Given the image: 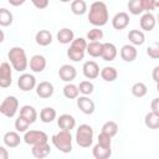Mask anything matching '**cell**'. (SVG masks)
I'll list each match as a JSON object with an SVG mask.
<instances>
[{"label":"cell","mask_w":159,"mask_h":159,"mask_svg":"<svg viewBox=\"0 0 159 159\" xmlns=\"http://www.w3.org/2000/svg\"><path fill=\"white\" fill-rule=\"evenodd\" d=\"M57 40L58 42L63 43V45H67V43H72V41L75 40V34L71 29L68 27H65V29H61L58 32H57Z\"/></svg>","instance_id":"21"},{"label":"cell","mask_w":159,"mask_h":159,"mask_svg":"<svg viewBox=\"0 0 159 159\" xmlns=\"http://www.w3.org/2000/svg\"><path fill=\"white\" fill-rule=\"evenodd\" d=\"M118 51L114 43L112 42H104L103 43V52H102V58L104 61H113L117 56Z\"/></svg>","instance_id":"19"},{"label":"cell","mask_w":159,"mask_h":159,"mask_svg":"<svg viewBox=\"0 0 159 159\" xmlns=\"http://www.w3.org/2000/svg\"><path fill=\"white\" fill-rule=\"evenodd\" d=\"M24 2H25L24 0H17V1H15V0H9V4H11V5H14V6H19V5L24 4Z\"/></svg>","instance_id":"48"},{"label":"cell","mask_w":159,"mask_h":159,"mask_svg":"<svg viewBox=\"0 0 159 159\" xmlns=\"http://www.w3.org/2000/svg\"><path fill=\"white\" fill-rule=\"evenodd\" d=\"M147 92H148V88L143 82H137V83H134L132 86V94L134 97H137V98L144 97L147 94Z\"/></svg>","instance_id":"33"},{"label":"cell","mask_w":159,"mask_h":159,"mask_svg":"<svg viewBox=\"0 0 159 159\" xmlns=\"http://www.w3.org/2000/svg\"><path fill=\"white\" fill-rule=\"evenodd\" d=\"M76 142L82 148H88L93 142V128L88 124H81L76 130Z\"/></svg>","instance_id":"4"},{"label":"cell","mask_w":159,"mask_h":159,"mask_svg":"<svg viewBox=\"0 0 159 159\" xmlns=\"http://www.w3.org/2000/svg\"><path fill=\"white\" fill-rule=\"evenodd\" d=\"M71 10L75 15H83L87 11V4L83 0H75L71 2Z\"/></svg>","instance_id":"32"},{"label":"cell","mask_w":159,"mask_h":159,"mask_svg":"<svg viewBox=\"0 0 159 159\" xmlns=\"http://www.w3.org/2000/svg\"><path fill=\"white\" fill-rule=\"evenodd\" d=\"M142 6H143V10L149 12V10L155 9V0H142Z\"/></svg>","instance_id":"43"},{"label":"cell","mask_w":159,"mask_h":159,"mask_svg":"<svg viewBox=\"0 0 159 159\" xmlns=\"http://www.w3.org/2000/svg\"><path fill=\"white\" fill-rule=\"evenodd\" d=\"M51 152V148L48 145V143H42V144H37V145H34L32 149H31V153L32 155L36 158V159H43L46 158Z\"/></svg>","instance_id":"18"},{"label":"cell","mask_w":159,"mask_h":159,"mask_svg":"<svg viewBox=\"0 0 159 159\" xmlns=\"http://www.w3.org/2000/svg\"><path fill=\"white\" fill-rule=\"evenodd\" d=\"M67 56L70 57V60H72V61H75V62H78V61H82V60L84 58V52L70 47V48L67 50Z\"/></svg>","instance_id":"38"},{"label":"cell","mask_w":159,"mask_h":159,"mask_svg":"<svg viewBox=\"0 0 159 159\" xmlns=\"http://www.w3.org/2000/svg\"><path fill=\"white\" fill-rule=\"evenodd\" d=\"M17 86L21 91L24 92H27V91H31L36 87V78L34 75H30V73H22L19 78H17Z\"/></svg>","instance_id":"7"},{"label":"cell","mask_w":159,"mask_h":159,"mask_svg":"<svg viewBox=\"0 0 159 159\" xmlns=\"http://www.w3.org/2000/svg\"><path fill=\"white\" fill-rule=\"evenodd\" d=\"M92 154L96 159H109V157L112 155V149L102 147L97 143L92 149Z\"/></svg>","instance_id":"23"},{"label":"cell","mask_w":159,"mask_h":159,"mask_svg":"<svg viewBox=\"0 0 159 159\" xmlns=\"http://www.w3.org/2000/svg\"><path fill=\"white\" fill-rule=\"evenodd\" d=\"M17 109H19V101L15 96H7L0 104V112L9 118L14 117Z\"/></svg>","instance_id":"5"},{"label":"cell","mask_w":159,"mask_h":159,"mask_svg":"<svg viewBox=\"0 0 159 159\" xmlns=\"http://www.w3.org/2000/svg\"><path fill=\"white\" fill-rule=\"evenodd\" d=\"M78 89H80V92H81L82 94L88 96V94H91V93L94 91V86H93V83L89 82V81H82V82L80 83V86H78Z\"/></svg>","instance_id":"39"},{"label":"cell","mask_w":159,"mask_h":159,"mask_svg":"<svg viewBox=\"0 0 159 159\" xmlns=\"http://www.w3.org/2000/svg\"><path fill=\"white\" fill-rule=\"evenodd\" d=\"M101 77H102L104 81H107V82H113V81L117 80L118 72H117V70H116L114 67L107 66V67H103V68L101 70Z\"/></svg>","instance_id":"26"},{"label":"cell","mask_w":159,"mask_h":159,"mask_svg":"<svg viewBox=\"0 0 159 159\" xmlns=\"http://www.w3.org/2000/svg\"><path fill=\"white\" fill-rule=\"evenodd\" d=\"M128 9H129V12L133 15H139L144 11L142 6V0H130L128 2Z\"/></svg>","instance_id":"35"},{"label":"cell","mask_w":159,"mask_h":159,"mask_svg":"<svg viewBox=\"0 0 159 159\" xmlns=\"http://www.w3.org/2000/svg\"><path fill=\"white\" fill-rule=\"evenodd\" d=\"M57 113H56V109H53L52 107H45L43 109H41L40 112V119L43 122V123H51L55 118H56Z\"/></svg>","instance_id":"28"},{"label":"cell","mask_w":159,"mask_h":159,"mask_svg":"<svg viewBox=\"0 0 159 159\" xmlns=\"http://www.w3.org/2000/svg\"><path fill=\"white\" fill-rule=\"evenodd\" d=\"M36 43L40 46H48L52 42V35L48 30H40L35 36Z\"/></svg>","instance_id":"25"},{"label":"cell","mask_w":159,"mask_h":159,"mask_svg":"<svg viewBox=\"0 0 159 159\" xmlns=\"http://www.w3.org/2000/svg\"><path fill=\"white\" fill-rule=\"evenodd\" d=\"M20 117L27 119L30 123H34L36 119H37V112L36 109L32 107V106H22L21 109H20Z\"/></svg>","instance_id":"22"},{"label":"cell","mask_w":159,"mask_h":159,"mask_svg":"<svg viewBox=\"0 0 159 159\" xmlns=\"http://www.w3.org/2000/svg\"><path fill=\"white\" fill-rule=\"evenodd\" d=\"M102 37H103V31L98 27H94L87 32V40H89L91 42H99Z\"/></svg>","instance_id":"36"},{"label":"cell","mask_w":159,"mask_h":159,"mask_svg":"<svg viewBox=\"0 0 159 159\" xmlns=\"http://www.w3.org/2000/svg\"><path fill=\"white\" fill-rule=\"evenodd\" d=\"M138 51L133 45H124L120 48V57L125 62H133L137 58Z\"/></svg>","instance_id":"16"},{"label":"cell","mask_w":159,"mask_h":159,"mask_svg":"<svg viewBox=\"0 0 159 159\" xmlns=\"http://www.w3.org/2000/svg\"><path fill=\"white\" fill-rule=\"evenodd\" d=\"M87 45H88V43H87L86 39H83V37H77V39H75V40L72 41V43H71L70 47L76 48V50L82 51V52H86V50H87Z\"/></svg>","instance_id":"37"},{"label":"cell","mask_w":159,"mask_h":159,"mask_svg":"<svg viewBox=\"0 0 159 159\" xmlns=\"http://www.w3.org/2000/svg\"><path fill=\"white\" fill-rule=\"evenodd\" d=\"M32 4L37 7V9H40V10H42V9H46L47 6H48V0H32Z\"/></svg>","instance_id":"44"},{"label":"cell","mask_w":159,"mask_h":159,"mask_svg":"<svg viewBox=\"0 0 159 159\" xmlns=\"http://www.w3.org/2000/svg\"><path fill=\"white\" fill-rule=\"evenodd\" d=\"M152 77H153V80H154L157 83H159V66L154 67V70H153V72H152Z\"/></svg>","instance_id":"46"},{"label":"cell","mask_w":159,"mask_h":159,"mask_svg":"<svg viewBox=\"0 0 159 159\" xmlns=\"http://www.w3.org/2000/svg\"><path fill=\"white\" fill-rule=\"evenodd\" d=\"M12 24V14L7 9H0V25L9 26Z\"/></svg>","instance_id":"34"},{"label":"cell","mask_w":159,"mask_h":159,"mask_svg":"<svg viewBox=\"0 0 159 159\" xmlns=\"http://www.w3.org/2000/svg\"><path fill=\"white\" fill-rule=\"evenodd\" d=\"M47 140H48V137L42 130H29L24 135V142L29 145H32V147L37 145V144L47 143Z\"/></svg>","instance_id":"6"},{"label":"cell","mask_w":159,"mask_h":159,"mask_svg":"<svg viewBox=\"0 0 159 159\" xmlns=\"http://www.w3.org/2000/svg\"><path fill=\"white\" fill-rule=\"evenodd\" d=\"M30 68L34 72H42L46 68V58L42 55H34L30 58Z\"/></svg>","instance_id":"17"},{"label":"cell","mask_w":159,"mask_h":159,"mask_svg":"<svg viewBox=\"0 0 159 159\" xmlns=\"http://www.w3.org/2000/svg\"><path fill=\"white\" fill-rule=\"evenodd\" d=\"M128 40L133 46H140L145 41V36L140 30H130L128 34Z\"/></svg>","instance_id":"24"},{"label":"cell","mask_w":159,"mask_h":159,"mask_svg":"<svg viewBox=\"0 0 159 159\" xmlns=\"http://www.w3.org/2000/svg\"><path fill=\"white\" fill-rule=\"evenodd\" d=\"M82 72L86 78L88 80H94L99 76V67L98 65L94 62V61H87L83 63V67H82Z\"/></svg>","instance_id":"9"},{"label":"cell","mask_w":159,"mask_h":159,"mask_svg":"<svg viewBox=\"0 0 159 159\" xmlns=\"http://www.w3.org/2000/svg\"><path fill=\"white\" fill-rule=\"evenodd\" d=\"M144 123L149 129H159V116L154 112H149L144 118Z\"/></svg>","instance_id":"30"},{"label":"cell","mask_w":159,"mask_h":159,"mask_svg":"<svg viewBox=\"0 0 159 159\" xmlns=\"http://www.w3.org/2000/svg\"><path fill=\"white\" fill-rule=\"evenodd\" d=\"M129 25V15L124 11L117 12L112 19V26L116 30H124Z\"/></svg>","instance_id":"11"},{"label":"cell","mask_w":159,"mask_h":159,"mask_svg":"<svg viewBox=\"0 0 159 159\" xmlns=\"http://www.w3.org/2000/svg\"><path fill=\"white\" fill-rule=\"evenodd\" d=\"M101 133H103V134H106V135L112 138L118 133V124L114 120H108L102 125Z\"/></svg>","instance_id":"29"},{"label":"cell","mask_w":159,"mask_h":159,"mask_svg":"<svg viewBox=\"0 0 159 159\" xmlns=\"http://www.w3.org/2000/svg\"><path fill=\"white\" fill-rule=\"evenodd\" d=\"M78 94H80V89L77 86H75L73 83H67L65 87H63V96L68 99H75V98H78Z\"/></svg>","instance_id":"31"},{"label":"cell","mask_w":159,"mask_h":159,"mask_svg":"<svg viewBox=\"0 0 159 159\" xmlns=\"http://www.w3.org/2000/svg\"><path fill=\"white\" fill-rule=\"evenodd\" d=\"M2 140H4V144L6 147H9V148H16L20 144L21 138H20V135H19L17 132H6L4 134Z\"/></svg>","instance_id":"20"},{"label":"cell","mask_w":159,"mask_h":159,"mask_svg":"<svg viewBox=\"0 0 159 159\" xmlns=\"http://www.w3.org/2000/svg\"><path fill=\"white\" fill-rule=\"evenodd\" d=\"M86 52L92 57H102L103 52V43L101 42H89L87 45Z\"/></svg>","instance_id":"27"},{"label":"cell","mask_w":159,"mask_h":159,"mask_svg":"<svg viewBox=\"0 0 159 159\" xmlns=\"http://www.w3.org/2000/svg\"><path fill=\"white\" fill-rule=\"evenodd\" d=\"M88 20L89 22L96 26L101 27L108 22V9L107 5L103 1H94L89 6V12H88Z\"/></svg>","instance_id":"1"},{"label":"cell","mask_w":159,"mask_h":159,"mask_svg":"<svg viewBox=\"0 0 159 159\" xmlns=\"http://www.w3.org/2000/svg\"><path fill=\"white\" fill-rule=\"evenodd\" d=\"M77 107L84 114H92L94 112V108H96L94 102L87 96H81L77 98Z\"/></svg>","instance_id":"10"},{"label":"cell","mask_w":159,"mask_h":159,"mask_svg":"<svg viewBox=\"0 0 159 159\" xmlns=\"http://www.w3.org/2000/svg\"><path fill=\"white\" fill-rule=\"evenodd\" d=\"M158 22H159V15H158Z\"/></svg>","instance_id":"51"},{"label":"cell","mask_w":159,"mask_h":159,"mask_svg":"<svg viewBox=\"0 0 159 159\" xmlns=\"http://www.w3.org/2000/svg\"><path fill=\"white\" fill-rule=\"evenodd\" d=\"M9 60H10V63L12 66V68L17 72H22L27 68V65H29V61H27V57H26V53H25V50L22 47H19V46H15L12 48H10L9 53Z\"/></svg>","instance_id":"2"},{"label":"cell","mask_w":159,"mask_h":159,"mask_svg":"<svg viewBox=\"0 0 159 159\" xmlns=\"http://www.w3.org/2000/svg\"><path fill=\"white\" fill-rule=\"evenodd\" d=\"M11 78H12V73H11L10 63L1 62V65H0V87H2V88L9 87L12 82Z\"/></svg>","instance_id":"8"},{"label":"cell","mask_w":159,"mask_h":159,"mask_svg":"<svg viewBox=\"0 0 159 159\" xmlns=\"http://www.w3.org/2000/svg\"><path fill=\"white\" fill-rule=\"evenodd\" d=\"M31 123L27 120V119H25V118H22V117H20L19 116V118L15 120V129L17 130V132H25L26 133V130L29 129V125H30Z\"/></svg>","instance_id":"40"},{"label":"cell","mask_w":159,"mask_h":159,"mask_svg":"<svg viewBox=\"0 0 159 159\" xmlns=\"http://www.w3.org/2000/svg\"><path fill=\"white\" fill-rule=\"evenodd\" d=\"M0 159H9V153L5 147H0Z\"/></svg>","instance_id":"47"},{"label":"cell","mask_w":159,"mask_h":159,"mask_svg":"<svg viewBox=\"0 0 159 159\" xmlns=\"http://www.w3.org/2000/svg\"><path fill=\"white\" fill-rule=\"evenodd\" d=\"M157 91L159 92V83H157Z\"/></svg>","instance_id":"50"},{"label":"cell","mask_w":159,"mask_h":159,"mask_svg":"<svg viewBox=\"0 0 159 159\" xmlns=\"http://www.w3.org/2000/svg\"><path fill=\"white\" fill-rule=\"evenodd\" d=\"M58 76H60V78H61L62 81L70 83L71 81H73V80L76 78L77 71H76V68H75L73 66H71V65H62V66L60 67V70H58Z\"/></svg>","instance_id":"12"},{"label":"cell","mask_w":159,"mask_h":159,"mask_svg":"<svg viewBox=\"0 0 159 159\" xmlns=\"http://www.w3.org/2000/svg\"><path fill=\"white\" fill-rule=\"evenodd\" d=\"M155 7H159V1H155Z\"/></svg>","instance_id":"49"},{"label":"cell","mask_w":159,"mask_h":159,"mask_svg":"<svg viewBox=\"0 0 159 159\" xmlns=\"http://www.w3.org/2000/svg\"><path fill=\"white\" fill-rule=\"evenodd\" d=\"M57 124L62 130L71 132V129L76 127V119L71 114H61L57 119Z\"/></svg>","instance_id":"13"},{"label":"cell","mask_w":159,"mask_h":159,"mask_svg":"<svg viewBox=\"0 0 159 159\" xmlns=\"http://www.w3.org/2000/svg\"><path fill=\"white\" fill-rule=\"evenodd\" d=\"M147 53H148V56H149L150 58L158 60V58H159V42H154L153 45L148 46Z\"/></svg>","instance_id":"41"},{"label":"cell","mask_w":159,"mask_h":159,"mask_svg":"<svg viewBox=\"0 0 159 159\" xmlns=\"http://www.w3.org/2000/svg\"><path fill=\"white\" fill-rule=\"evenodd\" d=\"M53 145L62 153H70L72 150V135L71 132L61 130L52 135Z\"/></svg>","instance_id":"3"},{"label":"cell","mask_w":159,"mask_h":159,"mask_svg":"<svg viewBox=\"0 0 159 159\" xmlns=\"http://www.w3.org/2000/svg\"><path fill=\"white\" fill-rule=\"evenodd\" d=\"M98 144L102 145V147H106V148H111V144H112V138L101 133L98 135Z\"/></svg>","instance_id":"42"},{"label":"cell","mask_w":159,"mask_h":159,"mask_svg":"<svg viewBox=\"0 0 159 159\" xmlns=\"http://www.w3.org/2000/svg\"><path fill=\"white\" fill-rule=\"evenodd\" d=\"M157 25L155 16L152 12H145L140 17V27L144 31H152Z\"/></svg>","instance_id":"15"},{"label":"cell","mask_w":159,"mask_h":159,"mask_svg":"<svg viewBox=\"0 0 159 159\" xmlns=\"http://www.w3.org/2000/svg\"><path fill=\"white\" fill-rule=\"evenodd\" d=\"M53 84L47 81H42L36 86V93L40 98H50L53 94Z\"/></svg>","instance_id":"14"},{"label":"cell","mask_w":159,"mask_h":159,"mask_svg":"<svg viewBox=\"0 0 159 159\" xmlns=\"http://www.w3.org/2000/svg\"><path fill=\"white\" fill-rule=\"evenodd\" d=\"M150 108H152V112H154L155 114L159 116V97L158 98H154L150 103Z\"/></svg>","instance_id":"45"}]
</instances>
